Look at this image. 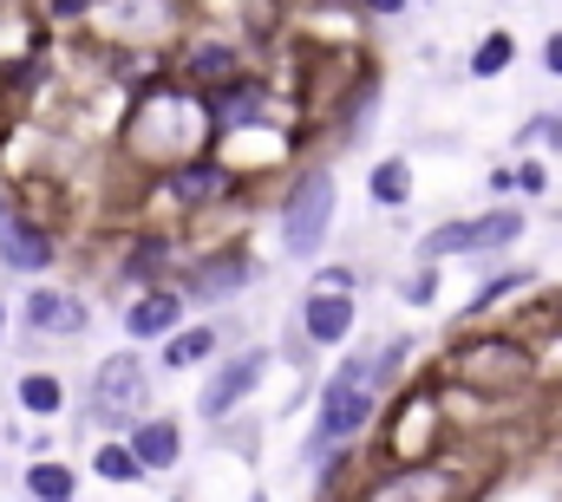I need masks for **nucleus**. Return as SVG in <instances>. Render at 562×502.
Wrapping results in <instances>:
<instances>
[{
  "mask_svg": "<svg viewBox=\"0 0 562 502\" xmlns=\"http://www.w3.org/2000/svg\"><path fill=\"white\" fill-rule=\"evenodd\" d=\"M373 411H380V391H373V353H347V360L327 373L321 398H314V424H307L301 464L321 477V470H334L340 457H353L360 437H367V424H373Z\"/></svg>",
  "mask_w": 562,
  "mask_h": 502,
  "instance_id": "1",
  "label": "nucleus"
},
{
  "mask_svg": "<svg viewBox=\"0 0 562 502\" xmlns=\"http://www.w3.org/2000/svg\"><path fill=\"white\" fill-rule=\"evenodd\" d=\"M86 418L105 431V437H125L138 418H150V366H144L138 346H119L92 366L86 385Z\"/></svg>",
  "mask_w": 562,
  "mask_h": 502,
  "instance_id": "2",
  "label": "nucleus"
},
{
  "mask_svg": "<svg viewBox=\"0 0 562 502\" xmlns=\"http://www.w3.org/2000/svg\"><path fill=\"white\" fill-rule=\"evenodd\" d=\"M334 209H340V183H334V170H301L294 183H288V196H281V254H294V261H314V254L327 249V236H334Z\"/></svg>",
  "mask_w": 562,
  "mask_h": 502,
  "instance_id": "3",
  "label": "nucleus"
},
{
  "mask_svg": "<svg viewBox=\"0 0 562 502\" xmlns=\"http://www.w3.org/2000/svg\"><path fill=\"white\" fill-rule=\"evenodd\" d=\"M524 236V209L517 203H497L484 216H458V223H438L425 229L419 261H477V254H504Z\"/></svg>",
  "mask_w": 562,
  "mask_h": 502,
  "instance_id": "4",
  "label": "nucleus"
},
{
  "mask_svg": "<svg viewBox=\"0 0 562 502\" xmlns=\"http://www.w3.org/2000/svg\"><path fill=\"white\" fill-rule=\"evenodd\" d=\"M524 373H530V353L517 333H471L451 346V378H464L477 391H510Z\"/></svg>",
  "mask_w": 562,
  "mask_h": 502,
  "instance_id": "5",
  "label": "nucleus"
},
{
  "mask_svg": "<svg viewBox=\"0 0 562 502\" xmlns=\"http://www.w3.org/2000/svg\"><path fill=\"white\" fill-rule=\"evenodd\" d=\"M262 378H269V346H243V353L216 360L210 378H203V391H196V418H203V424H229V418L256 398Z\"/></svg>",
  "mask_w": 562,
  "mask_h": 502,
  "instance_id": "6",
  "label": "nucleus"
},
{
  "mask_svg": "<svg viewBox=\"0 0 562 502\" xmlns=\"http://www.w3.org/2000/svg\"><path fill=\"white\" fill-rule=\"evenodd\" d=\"M20 327H26L33 340H59V346H72V340L92 333V300L72 294V287H59V281H33V287L20 294Z\"/></svg>",
  "mask_w": 562,
  "mask_h": 502,
  "instance_id": "7",
  "label": "nucleus"
},
{
  "mask_svg": "<svg viewBox=\"0 0 562 502\" xmlns=\"http://www.w3.org/2000/svg\"><path fill=\"white\" fill-rule=\"evenodd\" d=\"M249 281H256V254L229 242V249L196 254V261L183 267V287H177V294H183L190 307H229V300H236Z\"/></svg>",
  "mask_w": 562,
  "mask_h": 502,
  "instance_id": "8",
  "label": "nucleus"
},
{
  "mask_svg": "<svg viewBox=\"0 0 562 502\" xmlns=\"http://www.w3.org/2000/svg\"><path fill=\"white\" fill-rule=\"evenodd\" d=\"M464 497V477L451 464H431V457H413V464H386L360 502H458Z\"/></svg>",
  "mask_w": 562,
  "mask_h": 502,
  "instance_id": "9",
  "label": "nucleus"
},
{
  "mask_svg": "<svg viewBox=\"0 0 562 502\" xmlns=\"http://www.w3.org/2000/svg\"><path fill=\"white\" fill-rule=\"evenodd\" d=\"M196 99H203L210 137H236V130L262 125V112H269V85H262L256 72H236L229 85H216V92H196Z\"/></svg>",
  "mask_w": 562,
  "mask_h": 502,
  "instance_id": "10",
  "label": "nucleus"
},
{
  "mask_svg": "<svg viewBox=\"0 0 562 502\" xmlns=\"http://www.w3.org/2000/svg\"><path fill=\"white\" fill-rule=\"evenodd\" d=\"M92 20H99V33H105V39H119V46H150V39H164V33H170L177 0H99V7H92Z\"/></svg>",
  "mask_w": 562,
  "mask_h": 502,
  "instance_id": "11",
  "label": "nucleus"
},
{
  "mask_svg": "<svg viewBox=\"0 0 562 502\" xmlns=\"http://www.w3.org/2000/svg\"><path fill=\"white\" fill-rule=\"evenodd\" d=\"M59 261V236L40 223V216H13L7 229H0V274H20V281H33V274H46Z\"/></svg>",
  "mask_w": 562,
  "mask_h": 502,
  "instance_id": "12",
  "label": "nucleus"
},
{
  "mask_svg": "<svg viewBox=\"0 0 562 502\" xmlns=\"http://www.w3.org/2000/svg\"><path fill=\"white\" fill-rule=\"evenodd\" d=\"M183 313H190V300L177 287H144V294L125 300V340L132 346H164L183 327Z\"/></svg>",
  "mask_w": 562,
  "mask_h": 502,
  "instance_id": "13",
  "label": "nucleus"
},
{
  "mask_svg": "<svg viewBox=\"0 0 562 502\" xmlns=\"http://www.w3.org/2000/svg\"><path fill=\"white\" fill-rule=\"evenodd\" d=\"M236 190V170L223 163V157H190V163H177V170H164V196L177 203V209H210L216 196H229Z\"/></svg>",
  "mask_w": 562,
  "mask_h": 502,
  "instance_id": "14",
  "label": "nucleus"
},
{
  "mask_svg": "<svg viewBox=\"0 0 562 502\" xmlns=\"http://www.w3.org/2000/svg\"><path fill=\"white\" fill-rule=\"evenodd\" d=\"M170 267H177V236L170 229H138L125 254H119V281L144 294V287H170Z\"/></svg>",
  "mask_w": 562,
  "mask_h": 502,
  "instance_id": "15",
  "label": "nucleus"
},
{
  "mask_svg": "<svg viewBox=\"0 0 562 502\" xmlns=\"http://www.w3.org/2000/svg\"><path fill=\"white\" fill-rule=\"evenodd\" d=\"M125 444H132V457L144 464V477H170V470L183 464V424L164 418V411L138 418V424L125 431Z\"/></svg>",
  "mask_w": 562,
  "mask_h": 502,
  "instance_id": "16",
  "label": "nucleus"
},
{
  "mask_svg": "<svg viewBox=\"0 0 562 502\" xmlns=\"http://www.w3.org/2000/svg\"><path fill=\"white\" fill-rule=\"evenodd\" d=\"M301 333H307V346H347V333H353V320H360V307H353V294H301Z\"/></svg>",
  "mask_w": 562,
  "mask_h": 502,
  "instance_id": "17",
  "label": "nucleus"
},
{
  "mask_svg": "<svg viewBox=\"0 0 562 502\" xmlns=\"http://www.w3.org/2000/svg\"><path fill=\"white\" fill-rule=\"evenodd\" d=\"M216 353H223V327H210V320H183L164 346H157V366L164 373H196V366H216Z\"/></svg>",
  "mask_w": 562,
  "mask_h": 502,
  "instance_id": "18",
  "label": "nucleus"
},
{
  "mask_svg": "<svg viewBox=\"0 0 562 502\" xmlns=\"http://www.w3.org/2000/svg\"><path fill=\"white\" fill-rule=\"evenodd\" d=\"M236 72H243L236 46L203 39V46H190V53H183V79H177V85H190V92H216V85H229Z\"/></svg>",
  "mask_w": 562,
  "mask_h": 502,
  "instance_id": "19",
  "label": "nucleus"
},
{
  "mask_svg": "<svg viewBox=\"0 0 562 502\" xmlns=\"http://www.w3.org/2000/svg\"><path fill=\"white\" fill-rule=\"evenodd\" d=\"M20 497L26 502H79V470H72L66 457H26Z\"/></svg>",
  "mask_w": 562,
  "mask_h": 502,
  "instance_id": "20",
  "label": "nucleus"
},
{
  "mask_svg": "<svg viewBox=\"0 0 562 502\" xmlns=\"http://www.w3.org/2000/svg\"><path fill=\"white\" fill-rule=\"evenodd\" d=\"M13 404L26 411V418H40V424H53L66 404H72V391H66V378L46 373V366H33V373L13 378Z\"/></svg>",
  "mask_w": 562,
  "mask_h": 502,
  "instance_id": "21",
  "label": "nucleus"
},
{
  "mask_svg": "<svg viewBox=\"0 0 562 502\" xmlns=\"http://www.w3.org/2000/svg\"><path fill=\"white\" fill-rule=\"evenodd\" d=\"M92 477H99V483H112V490H138L144 464L132 457V444H125V437H99V444H92Z\"/></svg>",
  "mask_w": 562,
  "mask_h": 502,
  "instance_id": "22",
  "label": "nucleus"
},
{
  "mask_svg": "<svg viewBox=\"0 0 562 502\" xmlns=\"http://www.w3.org/2000/svg\"><path fill=\"white\" fill-rule=\"evenodd\" d=\"M367 190H373V203H380V209H400V203H413V163H406V157H386V163H373Z\"/></svg>",
  "mask_w": 562,
  "mask_h": 502,
  "instance_id": "23",
  "label": "nucleus"
},
{
  "mask_svg": "<svg viewBox=\"0 0 562 502\" xmlns=\"http://www.w3.org/2000/svg\"><path fill=\"white\" fill-rule=\"evenodd\" d=\"M510 59H517V39L497 26V33H484L477 46H471V59H464V72L471 79H497V72H510Z\"/></svg>",
  "mask_w": 562,
  "mask_h": 502,
  "instance_id": "24",
  "label": "nucleus"
},
{
  "mask_svg": "<svg viewBox=\"0 0 562 502\" xmlns=\"http://www.w3.org/2000/svg\"><path fill=\"white\" fill-rule=\"evenodd\" d=\"M530 281H537V274H530V267H497V274H484V287H477V294H471V307H464V313H471V320H477V313H491V307H497V300H510V294H524V287H530Z\"/></svg>",
  "mask_w": 562,
  "mask_h": 502,
  "instance_id": "25",
  "label": "nucleus"
},
{
  "mask_svg": "<svg viewBox=\"0 0 562 502\" xmlns=\"http://www.w3.org/2000/svg\"><path fill=\"white\" fill-rule=\"evenodd\" d=\"M400 300H406V307H431V300H438V267H431V261H419V267L400 281Z\"/></svg>",
  "mask_w": 562,
  "mask_h": 502,
  "instance_id": "26",
  "label": "nucleus"
},
{
  "mask_svg": "<svg viewBox=\"0 0 562 502\" xmlns=\"http://www.w3.org/2000/svg\"><path fill=\"white\" fill-rule=\"evenodd\" d=\"M517 144H550V150H562V112H543V118H530V125L517 130Z\"/></svg>",
  "mask_w": 562,
  "mask_h": 502,
  "instance_id": "27",
  "label": "nucleus"
},
{
  "mask_svg": "<svg viewBox=\"0 0 562 502\" xmlns=\"http://www.w3.org/2000/svg\"><path fill=\"white\" fill-rule=\"evenodd\" d=\"M510 190H517V196H543V190H550V170H543L537 157H524V163L510 170Z\"/></svg>",
  "mask_w": 562,
  "mask_h": 502,
  "instance_id": "28",
  "label": "nucleus"
},
{
  "mask_svg": "<svg viewBox=\"0 0 562 502\" xmlns=\"http://www.w3.org/2000/svg\"><path fill=\"white\" fill-rule=\"evenodd\" d=\"M314 281H321V294H353V287H360V267H340V261H334V267H321Z\"/></svg>",
  "mask_w": 562,
  "mask_h": 502,
  "instance_id": "29",
  "label": "nucleus"
},
{
  "mask_svg": "<svg viewBox=\"0 0 562 502\" xmlns=\"http://www.w3.org/2000/svg\"><path fill=\"white\" fill-rule=\"evenodd\" d=\"M543 72H550V79H562V33H550V39H543Z\"/></svg>",
  "mask_w": 562,
  "mask_h": 502,
  "instance_id": "30",
  "label": "nucleus"
},
{
  "mask_svg": "<svg viewBox=\"0 0 562 502\" xmlns=\"http://www.w3.org/2000/svg\"><path fill=\"white\" fill-rule=\"evenodd\" d=\"M13 216H20V203H13V190H7V183H0V229H7V223H13Z\"/></svg>",
  "mask_w": 562,
  "mask_h": 502,
  "instance_id": "31",
  "label": "nucleus"
},
{
  "mask_svg": "<svg viewBox=\"0 0 562 502\" xmlns=\"http://www.w3.org/2000/svg\"><path fill=\"white\" fill-rule=\"evenodd\" d=\"M360 7H373V13H400L406 0H360Z\"/></svg>",
  "mask_w": 562,
  "mask_h": 502,
  "instance_id": "32",
  "label": "nucleus"
},
{
  "mask_svg": "<svg viewBox=\"0 0 562 502\" xmlns=\"http://www.w3.org/2000/svg\"><path fill=\"white\" fill-rule=\"evenodd\" d=\"M7 333H13V307L0 300V346H7Z\"/></svg>",
  "mask_w": 562,
  "mask_h": 502,
  "instance_id": "33",
  "label": "nucleus"
},
{
  "mask_svg": "<svg viewBox=\"0 0 562 502\" xmlns=\"http://www.w3.org/2000/svg\"><path fill=\"white\" fill-rule=\"evenodd\" d=\"M0 457H7V431H0Z\"/></svg>",
  "mask_w": 562,
  "mask_h": 502,
  "instance_id": "34",
  "label": "nucleus"
},
{
  "mask_svg": "<svg viewBox=\"0 0 562 502\" xmlns=\"http://www.w3.org/2000/svg\"><path fill=\"white\" fill-rule=\"evenodd\" d=\"M177 502H183V497H177Z\"/></svg>",
  "mask_w": 562,
  "mask_h": 502,
  "instance_id": "35",
  "label": "nucleus"
},
{
  "mask_svg": "<svg viewBox=\"0 0 562 502\" xmlns=\"http://www.w3.org/2000/svg\"><path fill=\"white\" fill-rule=\"evenodd\" d=\"M256 502H262V497H256Z\"/></svg>",
  "mask_w": 562,
  "mask_h": 502,
  "instance_id": "36",
  "label": "nucleus"
}]
</instances>
